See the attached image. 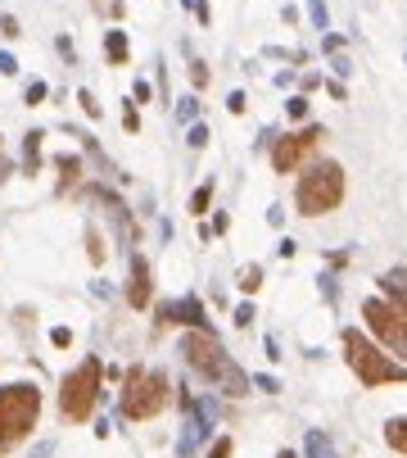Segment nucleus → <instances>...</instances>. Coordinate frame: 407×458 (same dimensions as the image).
Listing matches in <instances>:
<instances>
[{
    "instance_id": "nucleus-1",
    "label": "nucleus",
    "mask_w": 407,
    "mask_h": 458,
    "mask_svg": "<svg viewBox=\"0 0 407 458\" xmlns=\"http://www.w3.org/2000/svg\"><path fill=\"white\" fill-rule=\"evenodd\" d=\"M181 354H186L190 372L199 381H209V386H218L222 395H231V400L250 395V376L235 368V359L222 350V340L209 327H195L190 336H181Z\"/></svg>"
},
{
    "instance_id": "nucleus-2",
    "label": "nucleus",
    "mask_w": 407,
    "mask_h": 458,
    "mask_svg": "<svg viewBox=\"0 0 407 458\" xmlns=\"http://www.w3.org/2000/svg\"><path fill=\"white\" fill-rule=\"evenodd\" d=\"M41 417V391L32 381H10L0 386V454H10L14 445H23Z\"/></svg>"
},
{
    "instance_id": "nucleus-3",
    "label": "nucleus",
    "mask_w": 407,
    "mask_h": 458,
    "mask_svg": "<svg viewBox=\"0 0 407 458\" xmlns=\"http://www.w3.org/2000/svg\"><path fill=\"white\" fill-rule=\"evenodd\" d=\"M340 200H344V168H340L335 159L312 164V168L299 177V186H295V209H299L303 218L331 213V209H340Z\"/></svg>"
},
{
    "instance_id": "nucleus-4",
    "label": "nucleus",
    "mask_w": 407,
    "mask_h": 458,
    "mask_svg": "<svg viewBox=\"0 0 407 458\" xmlns=\"http://www.w3.org/2000/svg\"><path fill=\"white\" fill-rule=\"evenodd\" d=\"M173 404V381L168 372H145V368H132L127 381H122V417H132V423H150L158 417L163 408Z\"/></svg>"
},
{
    "instance_id": "nucleus-5",
    "label": "nucleus",
    "mask_w": 407,
    "mask_h": 458,
    "mask_svg": "<svg viewBox=\"0 0 407 458\" xmlns=\"http://www.w3.org/2000/svg\"><path fill=\"white\" fill-rule=\"evenodd\" d=\"M100 391H104V363L91 354L59 381V413L68 423H87L100 404Z\"/></svg>"
},
{
    "instance_id": "nucleus-6",
    "label": "nucleus",
    "mask_w": 407,
    "mask_h": 458,
    "mask_svg": "<svg viewBox=\"0 0 407 458\" xmlns=\"http://www.w3.org/2000/svg\"><path fill=\"white\" fill-rule=\"evenodd\" d=\"M344 359H349V368L357 372V381H362L366 391L389 386V381L398 386V381L407 376V372H403V359H389V354H380V350L372 345V340H366V336H357L353 327L344 331Z\"/></svg>"
},
{
    "instance_id": "nucleus-7",
    "label": "nucleus",
    "mask_w": 407,
    "mask_h": 458,
    "mask_svg": "<svg viewBox=\"0 0 407 458\" xmlns=\"http://www.w3.org/2000/svg\"><path fill=\"white\" fill-rule=\"evenodd\" d=\"M362 318H366V327L380 336V345L394 350V359H403V350H407V327H403V309H398V304H389V299H366V304H362Z\"/></svg>"
},
{
    "instance_id": "nucleus-8",
    "label": "nucleus",
    "mask_w": 407,
    "mask_h": 458,
    "mask_svg": "<svg viewBox=\"0 0 407 458\" xmlns=\"http://www.w3.org/2000/svg\"><path fill=\"white\" fill-rule=\"evenodd\" d=\"M177 404H181V413H186V427H181V436H177V458H190L204 440L213 436V423H209L213 400L195 404V400H190V391H181V386H177Z\"/></svg>"
},
{
    "instance_id": "nucleus-9",
    "label": "nucleus",
    "mask_w": 407,
    "mask_h": 458,
    "mask_svg": "<svg viewBox=\"0 0 407 458\" xmlns=\"http://www.w3.org/2000/svg\"><path fill=\"white\" fill-rule=\"evenodd\" d=\"M321 136H326V128H317V123H308L303 132H285V136H276V145H272V168L276 173H295L312 150L321 145Z\"/></svg>"
},
{
    "instance_id": "nucleus-10",
    "label": "nucleus",
    "mask_w": 407,
    "mask_h": 458,
    "mask_svg": "<svg viewBox=\"0 0 407 458\" xmlns=\"http://www.w3.org/2000/svg\"><path fill=\"white\" fill-rule=\"evenodd\" d=\"M158 327H204V304H199V295L158 304Z\"/></svg>"
},
{
    "instance_id": "nucleus-11",
    "label": "nucleus",
    "mask_w": 407,
    "mask_h": 458,
    "mask_svg": "<svg viewBox=\"0 0 407 458\" xmlns=\"http://www.w3.org/2000/svg\"><path fill=\"white\" fill-rule=\"evenodd\" d=\"M154 295V273H150V263L141 254H132V277H127V304L132 309H145Z\"/></svg>"
},
{
    "instance_id": "nucleus-12",
    "label": "nucleus",
    "mask_w": 407,
    "mask_h": 458,
    "mask_svg": "<svg viewBox=\"0 0 407 458\" xmlns=\"http://www.w3.org/2000/svg\"><path fill=\"white\" fill-rule=\"evenodd\" d=\"M55 168H59V196L81 182V155H55Z\"/></svg>"
},
{
    "instance_id": "nucleus-13",
    "label": "nucleus",
    "mask_w": 407,
    "mask_h": 458,
    "mask_svg": "<svg viewBox=\"0 0 407 458\" xmlns=\"http://www.w3.org/2000/svg\"><path fill=\"white\" fill-rule=\"evenodd\" d=\"M104 55H109V64H127V32H122V27H109Z\"/></svg>"
},
{
    "instance_id": "nucleus-14",
    "label": "nucleus",
    "mask_w": 407,
    "mask_h": 458,
    "mask_svg": "<svg viewBox=\"0 0 407 458\" xmlns=\"http://www.w3.org/2000/svg\"><path fill=\"white\" fill-rule=\"evenodd\" d=\"M41 136H46V132H27V141H23V173L27 177L41 168Z\"/></svg>"
},
{
    "instance_id": "nucleus-15",
    "label": "nucleus",
    "mask_w": 407,
    "mask_h": 458,
    "mask_svg": "<svg viewBox=\"0 0 407 458\" xmlns=\"http://www.w3.org/2000/svg\"><path fill=\"white\" fill-rule=\"evenodd\" d=\"M303 449H308V458H340V454H335V440L326 436V431H308V445H303Z\"/></svg>"
},
{
    "instance_id": "nucleus-16",
    "label": "nucleus",
    "mask_w": 407,
    "mask_h": 458,
    "mask_svg": "<svg viewBox=\"0 0 407 458\" xmlns=\"http://www.w3.org/2000/svg\"><path fill=\"white\" fill-rule=\"evenodd\" d=\"M380 291L389 295V304H398V309H403V268L385 273V277H380Z\"/></svg>"
},
{
    "instance_id": "nucleus-17",
    "label": "nucleus",
    "mask_w": 407,
    "mask_h": 458,
    "mask_svg": "<svg viewBox=\"0 0 407 458\" xmlns=\"http://www.w3.org/2000/svg\"><path fill=\"white\" fill-rule=\"evenodd\" d=\"M403 427H407V423H403V417H394V423L385 427V440L394 445V454H403V449H407V431H403Z\"/></svg>"
},
{
    "instance_id": "nucleus-18",
    "label": "nucleus",
    "mask_w": 407,
    "mask_h": 458,
    "mask_svg": "<svg viewBox=\"0 0 407 458\" xmlns=\"http://www.w3.org/2000/svg\"><path fill=\"white\" fill-rule=\"evenodd\" d=\"M209 200H213V182H204V186L195 190V196H190V213H199V218H204V213H209Z\"/></svg>"
},
{
    "instance_id": "nucleus-19",
    "label": "nucleus",
    "mask_w": 407,
    "mask_h": 458,
    "mask_svg": "<svg viewBox=\"0 0 407 458\" xmlns=\"http://www.w3.org/2000/svg\"><path fill=\"white\" fill-rule=\"evenodd\" d=\"M258 286H263V268H258V263H250V268L240 273V291H244V295H254Z\"/></svg>"
},
{
    "instance_id": "nucleus-20",
    "label": "nucleus",
    "mask_w": 407,
    "mask_h": 458,
    "mask_svg": "<svg viewBox=\"0 0 407 458\" xmlns=\"http://www.w3.org/2000/svg\"><path fill=\"white\" fill-rule=\"evenodd\" d=\"M87 254H91V263H104V241L96 227H87Z\"/></svg>"
},
{
    "instance_id": "nucleus-21",
    "label": "nucleus",
    "mask_w": 407,
    "mask_h": 458,
    "mask_svg": "<svg viewBox=\"0 0 407 458\" xmlns=\"http://www.w3.org/2000/svg\"><path fill=\"white\" fill-rule=\"evenodd\" d=\"M77 100H81V109H87V119H100V100L91 91H77Z\"/></svg>"
},
{
    "instance_id": "nucleus-22",
    "label": "nucleus",
    "mask_w": 407,
    "mask_h": 458,
    "mask_svg": "<svg viewBox=\"0 0 407 458\" xmlns=\"http://www.w3.org/2000/svg\"><path fill=\"white\" fill-rule=\"evenodd\" d=\"M50 345H55V350H68V345H73V331H68V327H55V331H50Z\"/></svg>"
},
{
    "instance_id": "nucleus-23",
    "label": "nucleus",
    "mask_w": 407,
    "mask_h": 458,
    "mask_svg": "<svg viewBox=\"0 0 407 458\" xmlns=\"http://www.w3.org/2000/svg\"><path fill=\"white\" fill-rule=\"evenodd\" d=\"M231 449H235V445H231V436H218V440H213V449H209V458H231Z\"/></svg>"
},
{
    "instance_id": "nucleus-24",
    "label": "nucleus",
    "mask_w": 407,
    "mask_h": 458,
    "mask_svg": "<svg viewBox=\"0 0 407 458\" xmlns=\"http://www.w3.org/2000/svg\"><path fill=\"white\" fill-rule=\"evenodd\" d=\"M46 82H27V105H41V100H46Z\"/></svg>"
},
{
    "instance_id": "nucleus-25",
    "label": "nucleus",
    "mask_w": 407,
    "mask_h": 458,
    "mask_svg": "<svg viewBox=\"0 0 407 458\" xmlns=\"http://www.w3.org/2000/svg\"><path fill=\"white\" fill-rule=\"evenodd\" d=\"M186 141H190V145H195V150H204V145H209V128H199V123H195V128H190V136H186Z\"/></svg>"
},
{
    "instance_id": "nucleus-26",
    "label": "nucleus",
    "mask_w": 407,
    "mask_h": 458,
    "mask_svg": "<svg viewBox=\"0 0 407 458\" xmlns=\"http://www.w3.org/2000/svg\"><path fill=\"white\" fill-rule=\"evenodd\" d=\"M258 314H254V304H240V309H235V327H250Z\"/></svg>"
},
{
    "instance_id": "nucleus-27",
    "label": "nucleus",
    "mask_w": 407,
    "mask_h": 458,
    "mask_svg": "<svg viewBox=\"0 0 407 458\" xmlns=\"http://www.w3.org/2000/svg\"><path fill=\"white\" fill-rule=\"evenodd\" d=\"M285 109H290V119H308V100H303V96H295Z\"/></svg>"
},
{
    "instance_id": "nucleus-28",
    "label": "nucleus",
    "mask_w": 407,
    "mask_h": 458,
    "mask_svg": "<svg viewBox=\"0 0 407 458\" xmlns=\"http://www.w3.org/2000/svg\"><path fill=\"white\" fill-rule=\"evenodd\" d=\"M195 109H199L195 100H181V105H177V123H190V119H195Z\"/></svg>"
},
{
    "instance_id": "nucleus-29",
    "label": "nucleus",
    "mask_w": 407,
    "mask_h": 458,
    "mask_svg": "<svg viewBox=\"0 0 407 458\" xmlns=\"http://www.w3.org/2000/svg\"><path fill=\"white\" fill-rule=\"evenodd\" d=\"M190 82L204 87V82H209V68H204V64H190Z\"/></svg>"
},
{
    "instance_id": "nucleus-30",
    "label": "nucleus",
    "mask_w": 407,
    "mask_h": 458,
    "mask_svg": "<svg viewBox=\"0 0 407 458\" xmlns=\"http://www.w3.org/2000/svg\"><path fill=\"white\" fill-rule=\"evenodd\" d=\"M308 14H312V23H317V27H326V5H321V0H312Z\"/></svg>"
},
{
    "instance_id": "nucleus-31",
    "label": "nucleus",
    "mask_w": 407,
    "mask_h": 458,
    "mask_svg": "<svg viewBox=\"0 0 407 458\" xmlns=\"http://www.w3.org/2000/svg\"><path fill=\"white\" fill-rule=\"evenodd\" d=\"M0 73H5V78H14V73H19V59H14V55H0Z\"/></svg>"
},
{
    "instance_id": "nucleus-32",
    "label": "nucleus",
    "mask_w": 407,
    "mask_h": 458,
    "mask_svg": "<svg viewBox=\"0 0 407 458\" xmlns=\"http://www.w3.org/2000/svg\"><path fill=\"white\" fill-rule=\"evenodd\" d=\"M227 109H231V113H244V91H231V96H227Z\"/></svg>"
},
{
    "instance_id": "nucleus-33",
    "label": "nucleus",
    "mask_w": 407,
    "mask_h": 458,
    "mask_svg": "<svg viewBox=\"0 0 407 458\" xmlns=\"http://www.w3.org/2000/svg\"><path fill=\"white\" fill-rule=\"evenodd\" d=\"M122 128H127V132H136L141 128V119H136V109L127 105V113H122Z\"/></svg>"
},
{
    "instance_id": "nucleus-34",
    "label": "nucleus",
    "mask_w": 407,
    "mask_h": 458,
    "mask_svg": "<svg viewBox=\"0 0 407 458\" xmlns=\"http://www.w3.org/2000/svg\"><path fill=\"white\" fill-rule=\"evenodd\" d=\"M0 32H5V36H19V19L5 14V19H0Z\"/></svg>"
},
{
    "instance_id": "nucleus-35",
    "label": "nucleus",
    "mask_w": 407,
    "mask_h": 458,
    "mask_svg": "<svg viewBox=\"0 0 407 458\" xmlns=\"http://www.w3.org/2000/svg\"><path fill=\"white\" fill-rule=\"evenodd\" d=\"M5 177H10V164H5V159H0V182H5Z\"/></svg>"
},
{
    "instance_id": "nucleus-36",
    "label": "nucleus",
    "mask_w": 407,
    "mask_h": 458,
    "mask_svg": "<svg viewBox=\"0 0 407 458\" xmlns=\"http://www.w3.org/2000/svg\"><path fill=\"white\" fill-rule=\"evenodd\" d=\"M276 458H295V454H290V449H280V454H276Z\"/></svg>"
}]
</instances>
